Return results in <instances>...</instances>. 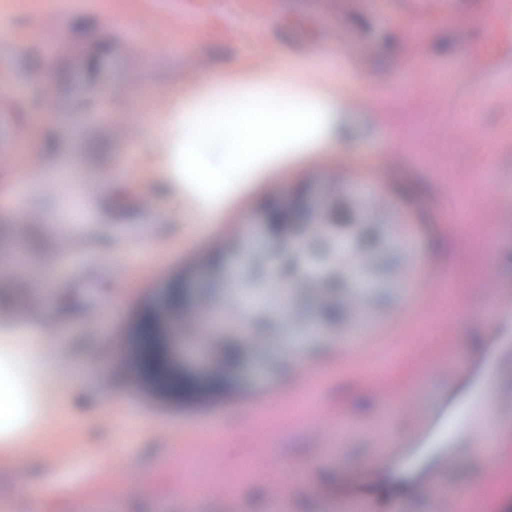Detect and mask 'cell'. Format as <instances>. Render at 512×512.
Masks as SVG:
<instances>
[{
    "instance_id": "16",
    "label": "cell",
    "mask_w": 512,
    "mask_h": 512,
    "mask_svg": "<svg viewBox=\"0 0 512 512\" xmlns=\"http://www.w3.org/2000/svg\"><path fill=\"white\" fill-rule=\"evenodd\" d=\"M356 388V384L354 382H342L332 386L328 394L330 398H333L343 397L352 393Z\"/></svg>"
},
{
    "instance_id": "13",
    "label": "cell",
    "mask_w": 512,
    "mask_h": 512,
    "mask_svg": "<svg viewBox=\"0 0 512 512\" xmlns=\"http://www.w3.org/2000/svg\"><path fill=\"white\" fill-rule=\"evenodd\" d=\"M324 289L330 294H338L344 291L346 286V280L339 272H331L326 275L322 282Z\"/></svg>"
},
{
    "instance_id": "17",
    "label": "cell",
    "mask_w": 512,
    "mask_h": 512,
    "mask_svg": "<svg viewBox=\"0 0 512 512\" xmlns=\"http://www.w3.org/2000/svg\"><path fill=\"white\" fill-rule=\"evenodd\" d=\"M392 296L388 292H382L375 295L372 303L374 306L379 310H386L392 304Z\"/></svg>"
},
{
    "instance_id": "2",
    "label": "cell",
    "mask_w": 512,
    "mask_h": 512,
    "mask_svg": "<svg viewBox=\"0 0 512 512\" xmlns=\"http://www.w3.org/2000/svg\"><path fill=\"white\" fill-rule=\"evenodd\" d=\"M372 128V120L368 114L360 110H350L340 118L336 131L343 140L354 142L366 138Z\"/></svg>"
},
{
    "instance_id": "8",
    "label": "cell",
    "mask_w": 512,
    "mask_h": 512,
    "mask_svg": "<svg viewBox=\"0 0 512 512\" xmlns=\"http://www.w3.org/2000/svg\"><path fill=\"white\" fill-rule=\"evenodd\" d=\"M99 24L98 16L92 13L84 14L74 18L69 24V28L73 33L83 34L94 30Z\"/></svg>"
},
{
    "instance_id": "20",
    "label": "cell",
    "mask_w": 512,
    "mask_h": 512,
    "mask_svg": "<svg viewBox=\"0 0 512 512\" xmlns=\"http://www.w3.org/2000/svg\"><path fill=\"white\" fill-rule=\"evenodd\" d=\"M125 224H128V223H125ZM131 224V225H132V226H135V227H137V226H136V225H134V224ZM135 227H134V228H135ZM142 234H141V232H140V231H138V234L137 236H142Z\"/></svg>"
},
{
    "instance_id": "10",
    "label": "cell",
    "mask_w": 512,
    "mask_h": 512,
    "mask_svg": "<svg viewBox=\"0 0 512 512\" xmlns=\"http://www.w3.org/2000/svg\"><path fill=\"white\" fill-rule=\"evenodd\" d=\"M203 52L208 60L218 62L230 61L235 55L230 48L220 45L208 46L204 48Z\"/></svg>"
},
{
    "instance_id": "22",
    "label": "cell",
    "mask_w": 512,
    "mask_h": 512,
    "mask_svg": "<svg viewBox=\"0 0 512 512\" xmlns=\"http://www.w3.org/2000/svg\"><path fill=\"white\" fill-rule=\"evenodd\" d=\"M184 12H185V10H184ZM184 12V13H185ZM183 22H184V20H183ZM180 35H181V34H180ZM179 45H180V44H179ZM178 50H179V48H178Z\"/></svg>"
},
{
    "instance_id": "18",
    "label": "cell",
    "mask_w": 512,
    "mask_h": 512,
    "mask_svg": "<svg viewBox=\"0 0 512 512\" xmlns=\"http://www.w3.org/2000/svg\"><path fill=\"white\" fill-rule=\"evenodd\" d=\"M332 354L330 348L325 344H318L314 346L310 350V355L315 359L324 360Z\"/></svg>"
},
{
    "instance_id": "14",
    "label": "cell",
    "mask_w": 512,
    "mask_h": 512,
    "mask_svg": "<svg viewBox=\"0 0 512 512\" xmlns=\"http://www.w3.org/2000/svg\"><path fill=\"white\" fill-rule=\"evenodd\" d=\"M101 68L102 60L100 54L94 52L88 56L86 61V80L89 85H92L96 82Z\"/></svg>"
},
{
    "instance_id": "19",
    "label": "cell",
    "mask_w": 512,
    "mask_h": 512,
    "mask_svg": "<svg viewBox=\"0 0 512 512\" xmlns=\"http://www.w3.org/2000/svg\"><path fill=\"white\" fill-rule=\"evenodd\" d=\"M32 20L31 16L28 14H18L12 16L10 21L16 26H25L30 24Z\"/></svg>"
},
{
    "instance_id": "5",
    "label": "cell",
    "mask_w": 512,
    "mask_h": 512,
    "mask_svg": "<svg viewBox=\"0 0 512 512\" xmlns=\"http://www.w3.org/2000/svg\"><path fill=\"white\" fill-rule=\"evenodd\" d=\"M71 64L68 59L58 60L54 68V74L60 91L67 93L71 90L73 84V74Z\"/></svg>"
},
{
    "instance_id": "11",
    "label": "cell",
    "mask_w": 512,
    "mask_h": 512,
    "mask_svg": "<svg viewBox=\"0 0 512 512\" xmlns=\"http://www.w3.org/2000/svg\"><path fill=\"white\" fill-rule=\"evenodd\" d=\"M322 316L324 320L332 325H338L344 321L345 312L339 304L330 302L324 304L322 309Z\"/></svg>"
},
{
    "instance_id": "4",
    "label": "cell",
    "mask_w": 512,
    "mask_h": 512,
    "mask_svg": "<svg viewBox=\"0 0 512 512\" xmlns=\"http://www.w3.org/2000/svg\"><path fill=\"white\" fill-rule=\"evenodd\" d=\"M329 218L331 223L338 228H348L353 224L355 216L350 204L344 200H338L332 206Z\"/></svg>"
},
{
    "instance_id": "12",
    "label": "cell",
    "mask_w": 512,
    "mask_h": 512,
    "mask_svg": "<svg viewBox=\"0 0 512 512\" xmlns=\"http://www.w3.org/2000/svg\"><path fill=\"white\" fill-rule=\"evenodd\" d=\"M398 261L395 256L386 254L370 264L372 272L380 274H387L392 272L398 266Z\"/></svg>"
},
{
    "instance_id": "21",
    "label": "cell",
    "mask_w": 512,
    "mask_h": 512,
    "mask_svg": "<svg viewBox=\"0 0 512 512\" xmlns=\"http://www.w3.org/2000/svg\"><path fill=\"white\" fill-rule=\"evenodd\" d=\"M150 237L152 238V236H150ZM152 237H158V236H152ZM158 238H161V237H158ZM168 239H170V238H168Z\"/></svg>"
},
{
    "instance_id": "9",
    "label": "cell",
    "mask_w": 512,
    "mask_h": 512,
    "mask_svg": "<svg viewBox=\"0 0 512 512\" xmlns=\"http://www.w3.org/2000/svg\"><path fill=\"white\" fill-rule=\"evenodd\" d=\"M309 256L315 260H324L328 259L331 252L329 242L324 238H316L310 240L307 245Z\"/></svg>"
},
{
    "instance_id": "1",
    "label": "cell",
    "mask_w": 512,
    "mask_h": 512,
    "mask_svg": "<svg viewBox=\"0 0 512 512\" xmlns=\"http://www.w3.org/2000/svg\"><path fill=\"white\" fill-rule=\"evenodd\" d=\"M386 181L390 190L404 202L412 204L420 197H430L427 184L403 164L390 166L386 172Z\"/></svg>"
},
{
    "instance_id": "7",
    "label": "cell",
    "mask_w": 512,
    "mask_h": 512,
    "mask_svg": "<svg viewBox=\"0 0 512 512\" xmlns=\"http://www.w3.org/2000/svg\"><path fill=\"white\" fill-rule=\"evenodd\" d=\"M382 236L380 231L373 227L360 230L356 238V244L360 250L370 251L376 248L380 244Z\"/></svg>"
},
{
    "instance_id": "15",
    "label": "cell",
    "mask_w": 512,
    "mask_h": 512,
    "mask_svg": "<svg viewBox=\"0 0 512 512\" xmlns=\"http://www.w3.org/2000/svg\"><path fill=\"white\" fill-rule=\"evenodd\" d=\"M266 498V493L260 487H253L248 489L244 494V502L250 506H257L262 504Z\"/></svg>"
},
{
    "instance_id": "6",
    "label": "cell",
    "mask_w": 512,
    "mask_h": 512,
    "mask_svg": "<svg viewBox=\"0 0 512 512\" xmlns=\"http://www.w3.org/2000/svg\"><path fill=\"white\" fill-rule=\"evenodd\" d=\"M21 64L24 70L30 74L40 71L43 64V56L40 50L35 46H30L22 51Z\"/></svg>"
},
{
    "instance_id": "3",
    "label": "cell",
    "mask_w": 512,
    "mask_h": 512,
    "mask_svg": "<svg viewBox=\"0 0 512 512\" xmlns=\"http://www.w3.org/2000/svg\"><path fill=\"white\" fill-rule=\"evenodd\" d=\"M420 224L426 234L428 248L431 256L438 257L443 250V238L438 224L434 216L426 210L420 208L418 212Z\"/></svg>"
}]
</instances>
